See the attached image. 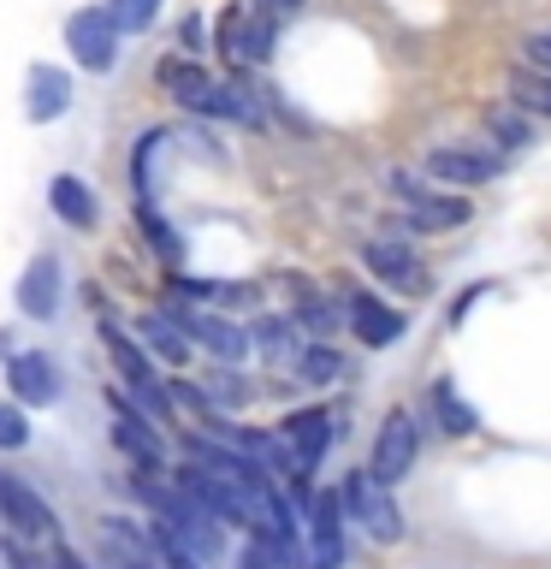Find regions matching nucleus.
<instances>
[{"mask_svg":"<svg viewBox=\"0 0 551 569\" xmlns=\"http://www.w3.org/2000/svg\"><path fill=\"white\" fill-rule=\"evenodd\" d=\"M53 569H89L83 558H71V551H60V563H53Z\"/></svg>","mask_w":551,"mask_h":569,"instance_id":"obj_32","label":"nucleus"},{"mask_svg":"<svg viewBox=\"0 0 551 569\" xmlns=\"http://www.w3.org/2000/svg\"><path fill=\"white\" fill-rule=\"evenodd\" d=\"M279 439H284V451H291L297 469L309 475L314 462L327 457V445H332V416H327V409H297V416H284Z\"/></svg>","mask_w":551,"mask_h":569,"instance_id":"obj_11","label":"nucleus"},{"mask_svg":"<svg viewBox=\"0 0 551 569\" xmlns=\"http://www.w3.org/2000/svg\"><path fill=\"white\" fill-rule=\"evenodd\" d=\"M71 107V78L60 66H30V101H24V113L36 124H53Z\"/></svg>","mask_w":551,"mask_h":569,"instance_id":"obj_16","label":"nucleus"},{"mask_svg":"<svg viewBox=\"0 0 551 569\" xmlns=\"http://www.w3.org/2000/svg\"><path fill=\"white\" fill-rule=\"evenodd\" d=\"M415 451H421L415 416H409V409H391V416L380 421V439H373L368 475H373V480H385V487H398V480L415 469Z\"/></svg>","mask_w":551,"mask_h":569,"instance_id":"obj_5","label":"nucleus"},{"mask_svg":"<svg viewBox=\"0 0 551 569\" xmlns=\"http://www.w3.org/2000/svg\"><path fill=\"white\" fill-rule=\"evenodd\" d=\"M487 131H492L498 142H504V149H522V142H533V137H528L522 107H515V113H510V107H492V113H487Z\"/></svg>","mask_w":551,"mask_h":569,"instance_id":"obj_24","label":"nucleus"},{"mask_svg":"<svg viewBox=\"0 0 551 569\" xmlns=\"http://www.w3.org/2000/svg\"><path fill=\"white\" fill-rule=\"evenodd\" d=\"M48 202H53V213H60L66 226H78V231H89V226H96V196H89V184H83V178L60 172V178L48 184Z\"/></svg>","mask_w":551,"mask_h":569,"instance_id":"obj_18","label":"nucleus"},{"mask_svg":"<svg viewBox=\"0 0 551 569\" xmlns=\"http://www.w3.org/2000/svg\"><path fill=\"white\" fill-rule=\"evenodd\" d=\"M427 178H439V184H457V190H469V184H487V178H498V167L504 160L487 154V149H462V142H439V149H427Z\"/></svg>","mask_w":551,"mask_h":569,"instance_id":"obj_7","label":"nucleus"},{"mask_svg":"<svg viewBox=\"0 0 551 569\" xmlns=\"http://www.w3.org/2000/svg\"><path fill=\"white\" fill-rule=\"evenodd\" d=\"M24 445H30L24 403H0V451H24Z\"/></svg>","mask_w":551,"mask_h":569,"instance_id":"obj_27","label":"nucleus"},{"mask_svg":"<svg viewBox=\"0 0 551 569\" xmlns=\"http://www.w3.org/2000/svg\"><path fill=\"white\" fill-rule=\"evenodd\" d=\"M149 492H154V510H160L154 528L167 533L172 546H184L196 563H213V558H220V551H226V522H220V516H208L190 492H178V487H172V492H167V487H149Z\"/></svg>","mask_w":551,"mask_h":569,"instance_id":"obj_1","label":"nucleus"},{"mask_svg":"<svg viewBox=\"0 0 551 569\" xmlns=\"http://www.w3.org/2000/svg\"><path fill=\"white\" fill-rule=\"evenodd\" d=\"M107 409H113V445L137 462L142 475H154L160 462H167V445H160L154 416H142L131 398H119V391H107Z\"/></svg>","mask_w":551,"mask_h":569,"instance_id":"obj_4","label":"nucleus"},{"mask_svg":"<svg viewBox=\"0 0 551 569\" xmlns=\"http://www.w3.org/2000/svg\"><path fill=\"white\" fill-rule=\"evenodd\" d=\"M0 516H7V528L24 533V540H42V533L53 528V510L18 475H7V469H0Z\"/></svg>","mask_w":551,"mask_h":569,"instance_id":"obj_13","label":"nucleus"},{"mask_svg":"<svg viewBox=\"0 0 551 569\" xmlns=\"http://www.w3.org/2000/svg\"><path fill=\"white\" fill-rule=\"evenodd\" d=\"M66 48L83 71H113L119 60V24L107 18V7H83L66 18Z\"/></svg>","mask_w":551,"mask_h":569,"instance_id":"obj_3","label":"nucleus"},{"mask_svg":"<svg viewBox=\"0 0 551 569\" xmlns=\"http://www.w3.org/2000/svg\"><path fill=\"white\" fill-rule=\"evenodd\" d=\"M391 190H398V202H403V213H409L415 231H451V226L469 220V202H462V196L415 190V178H403V172H391Z\"/></svg>","mask_w":551,"mask_h":569,"instance_id":"obj_8","label":"nucleus"},{"mask_svg":"<svg viewBox=\"0 0 551 569\" xmlns=\"http://www.w3.org/2000/svg\"><path fill=\"white\" fill-rule=\"evenodd\" d=\"M249 345H261L273 362H284V356H297V338H291V320H261L256 327V338Z\"/></svg>","mask_w":551,"mask_h":569,"instance_id":"obj_25","label":"nucleus"},{"mask_svg":"<svg viewBox=\"0 0 551 569\" xmlns=\"http://www.w3.org/2000/svg\"><path fill=\"white\" fill-rule=\"evenodd\" d=\"M510 101L522 107V113H551V78H545V71H533V66L510 71Z\"/></svg>","mask_w":551,"mask_h":569,"instance_id":"obj_20","label":"nucleus"},{"mask_svg":"<svg viewBox=\"0 0 551 569\" xmlns=\"http://www.w3.org/2000/svg\"><path fill=\"white\" fill-rule=\"evenodd\" d=\"M297 373L309 386H332L338 373H344V356H338L332 345H309V350H297Z\"/></svg>","mask_w":551,"mask_h":569,"instance_id":"obj_22","label":"nucleus"},{"mask_svg":"<svg viewBox=\"0 0 551 569\" xmlns=\"http://www.w3.org/2000/svg\"><path fill=\"white\" fill-rule=\"evenodd\" d=\"M220 48L231 66H261L273 53V18H261L256 7H231L220 18Z\"/></svg>","mask_w":551,"mask_h":569,"instance_id":"obj_6","label":"nucleus"},{"mask_svg":"<svg viewBox=\"0 0 551 569\" xmlns=\"http://www.w3.org/2000/svg\"><path fill=\"white\" fill-rule=\"evenodd\" d=\"M433 409H439L444 433H474V427H480V416H474V403H462L451 380H433Z\"/></svg>","mask_w":551,"mask_h":569,"instance_id":"obj_21","label":"nucleus"},{"mask_svg":"<svg viewBox=\"0 0 551 569\" xmlns=\"http://www.w3.org/2000/svg\"><path fill=\"white\" fill-rule=\"evenodd\" d=\"M137 220H142V231H149V249H154L160 261H167V267H178V261H184V243H178V231H172L167 220H160L154 208H142Z\"/></svg>","mask_w":551,"mask_h":569,"instance_id":"obj_23","label":"nucleus"},{"mask_svg":"<svg viewBox=\"0 0 551 569\" xmlns=\"http://www.w3.org/2000/svg\"><path fill=\"white\" fill-rule=\"evenodd\" d=\"M7 386H12V398L24 403V409L60 403V373H53V362H48L42 350H18L12 362H7Z\"/></svg>","mask_w":551,"mask_h":569,"instance_id":"obj_9","label":"nucleus"},{"mask_svg":"<svg viewBox=\"0 0 551 569\" xmlns=\"http://www.w3.org/2000/svg\"><path fill=\"white\" fill-rule=\"evenodd\" d=\"M137 332H142V345H149L167 368H178V362L190 356V338H184V327H178L172 315H142V320H137Z\"/></svg>","mask_w":551,"mask_h":569,"instance_id":"obj_19","label":"nucleus"},{"mask_svg":"<svg viewBox=\"0 0 551 569\" xmlns=\"http://www.w3.org/2000/svg\"><path fill=\"white\" fill-rule=\"evenodd\" d=\"M18 309H24L30 320L60 315V261L53 256H36L24 273H18Z\"/></svg>","mask_w":551,"mask_h":569,"instance_id":"obj_14","label":"nucleus"},{"mask_svg":"<svg viewBox=\"0 0 551 569\" xmlns=\"http://www.w3.org/2000/svg\"><path fill=\"white\" fill-rule=\"evenodd\" d=\"M350 327L368 350H385V345L403 338V315L385 309V302H373V297H350Z\"/></svg>","mask_w":551,"mask_h":569,"instance_id":"obj_17","label":"nucleus"},{"mask_svg":"<svg viewBox=\"0 0 551 569\" xmlns=\"http://www.w3.org/2000/svg\"><path fill=\"white\" fill-rule=\"evenodd\" d=\"M302 327H309L314 338H327L338 327V309H332V302H309V309H302Z\"/></svg>","mask_w":551,"mask_h":569,"instance_id":"obj_29","label":"nucleus"},{"mask_svg":"<svg viewBox=\"0 0 551 569\" xmlns=\"http://www.w3.org/2000/svg\"><path fill=\"white\" fill-rule=\"evenodd\" d=\"M172 320L190 332V345L213 350L220 362H243V356H249V332H238V327H231V320H220V315H190V309H178Z\"/></svg>","mask_w":551,"mask_h":569,"instance_id":"obj_15","label":"nucleus"},{"mask_svg":"<svg viewBox=\"0 0 551 569\" xmlns=\"http://www.w3.org/2000/svg\"><path fill=\"white\" fill-rule=\"evenodd\" d=\"M256 12L261 18H291V12H302V0H256Z\"/></svg>","mask_w":551,"mask_h":569,"instance_id":"obj_31","label":"nucleus"},{"mask_svg":"<svg viewBox=\"0 0 551 569\" xmlns=\"http://www.w3.org/2000/svg\"><path fill=\"white\" fill-rule=\"evenodd\" d=\"M309 546H314V569L344 563V505H338V492L309 498Z\"/></svg>","mask_w":551,"mask_h":569,"instance_id":"obj_12","label":"nucleus"},{"mask_svg":"<svg viewBox=\"0 0 551 569\" xmlns=\"http://www.w3.org/2000/svg\"><path fill=\"white\" fill-rule=\"evenodd\" d=\"M362 261H368L385 284H398V291H409V297L427 291V273H421L415 249H409L403 238H368V243H362Z\"/></svg>","mask_w":551,"mask_h":569,"instance_id":"obj_10","label":"nucleus"},{"mask_svg":"<svg viewBox=\"0 0 551 569\" xmlns=\"http://www.w3.org/2000/svg\"><path fill=\"white\" fill-rule=\"evenodd\" d=\"M202 398L208 403H226V409H238L249 398V386H238V373H213V380L202 386Z\"/></svg>","mask_w":551,"mask_h":569,"instance_id":"obj_28","label":"nucleus"},{"mask_svg":"<svg viewBox=\"0 0 551 569\" xmlns=\"http://www.w3.org/2000/svg\"><path fill=\"white\" fill-rule=\"evenodd\" d=\"M338 505L350 510V522H362L368 540H380V546H398V540H403V510H398V498H391V487H385V480H373L368 469H350V475H344Z\"/></svg>","mask_w":551,"mask_h":569,"instance_id":"obj_2","label":"nucleus"},{"mask_svg":"<svg viewBox=\"0 0 551 569\" xmlns=\"http://www.w3.org/2000/svg\"><path fill=\"white\" fill-rule=\"evenodd\" d=\"M522 66H533V71H545V78H551V36H528V42H522Z\"/></svg>","mask_w":551,"mask_h":569,"instance_id":"obj_30","label":"nucleus"},{"mask_svg":"<svg viewBox=\"0 0 551 569\" xmlns=\"http://www.w3.org/2000/svg\"><path fill=\"white\" fill-rule=\"evenodd\" d=\"M154 12H160V0H113V7H107V18L119 24V36L124 30H149Z\"/></svg>","mask_w":551,"mask_h":569,"instance_id":"obj_26","label":"nucleus"}]
</instances>
